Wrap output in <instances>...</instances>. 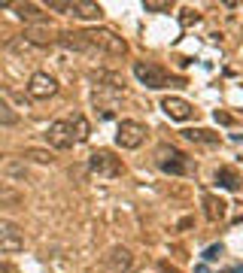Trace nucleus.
<instances>
[{
    "label": "nucleus",
    "instance_id": "2",
    "mask_svg": "<svg viewBox=\"0 0 243 273\" xmlns=\"http://www.w3.org/2000/svg\"><path fill=\"white\" fill-rule=\"evenodd\" d=\"M82 33H85V40H89L91 52H107L113 58H122V55L128 52V43L110 28H91V30H82Z\"/></svg>",
    "mask_w": 243,
    "mask_h": 273
},
{
    "label": "nucleus",
    "instance_id": "20",
    "mask_svg": "<svg viewBox=\"0 0 243 273\" xmlns=\"http://www.w3.org/2000/svg\"><path fill=\"white\" fill-rule=\"evenodd\" d=\"M143 9H146V12H167V9H170V3H155V0H146Z\"/></svg>",
    "mask_w": 243,
    "mask_h": 273
},
{
    "label": "nucleus",
    "instance_id": "16",
    "mask_svg": "<svg viewBox=\"0 0 243 273\" xmlns=\"http://www.w3.org/2000/svg\"><path fill=\"white\" fill-rule=\"evenodd\" d=\"M73 15L94 22V18H100V15H103V9H100V3H73Z\"/></svg>",
    "mask_w": 243,
    "mask_h": 273
},
{
    "label": "nucleus",
    "instance_id": "13",
    "mask_svg": "<svg viewBox=\"0 0 243 273\" xmlns=\"http://www.w3.org/2000/svg\"><path fill=\"white\" fill-rule=\"evenodd\" d=\"M185 140L201 143V146H216V143H219V134L207 131V127H188V131H185Z\"/></svg>",
    "mask_w": 243,
    "mask_h": 273
},
{
    "label": "nucleus",
    "instance_id": "18",
    "mask_svg": "<svg viewBox=\"0 0 243 273\" xmlns=\"http://www.w3.org/2000/svg\"><path fill=\"white\" fill-rule=\"evenodd\" d=\"M19 15L22 18H30V22H46V15L40 12V6H33V3H22L19 6Z\"/></svg>",
    "mask_w": 243,
    "mask_h": 273
},
{
    "label": "nucleus",
    "instance_id": "4",
    "mask_svg": "<svg viewBox=\"0 0 243 273\" xmlns=\"http://www.w3.org/2000/svg\"><path fill=\"white\" fill-rule=\"evenodd\" d=\"M146 140V127L134 119H122L119 121V131H116V143L122 149H140Z\"/></svg>",
    "mask_w": 243,
    "mask_h": 273
},
{
    "label": "nucleus",
    "instance_id": "19",
    "mask_svg": "<svg viewBox=\"0 0 243 273\" xmlns=\"http://www.w3.org/2000/svg\"><path fill=\"white\" fill-rule=\"evenodd\" d=\"M25 158L37 161V164H52V161H55V158H52V152H46V149H28Z\"/></svg>",
    "mask_w": 243,
    "mask_h": 273
},
{
    "label": "nucleus",
    "instance_id": "15",
    "mask_svg": "<svg viewBox=\"0 0 243 273\" xmlns=\"http://www.w3.org/2000/svg\"><path fill=\"white\" fill-rule=\"evenodd\" d=\"M70 131H73V140H76V143H85V140H89V134H91L89 119L76 113V116H73V121H70Z\"/></svg>",
    "mask_w": 243,
    "mask_h": 273
},
{
    "label": "nucleus",
    "instance_id": "1",
    "mask_svg": "<svg viewBox=\"0 0 243 273\" xmlns=\"http://www.w3.org/2000/svg\"><path fill=\"white\" fill-rule=\"evenodd\" d=\"M155 164H158L161 173H170V176H188L195 170V161L188 158L185 152H180L177 146H158V152H155Z\"/></svg>",
    "mask_w": 243,
    "mask_h": 273
},
{
    "label": "nucleus",
    "instance_id": "7",
    "mask_svg": "<svg viewBox=\"0 0 243 273\" xmlns=\"http://www.w3.org/2000/svg\"><path fill=\"white\" fill-rule=\"evenodd\" d=\"M28 94L37 97V100H49L58 94V82L55 76H49V73H33L30 82H28Z\"/></svg>",
    "mask_w": 243,
    "mask_h": 273
},
{
    "label": "nucleus",
    "instance_id": "24",
    "mask_svg": "<svg viewBox=\"0 0 243 273\" xmlns=\"http://www.w3.org/2000/svg\"><path fill=\"white\" fill-rule=\"evenodd\" d=\"M161 273H180L177 267H170V264H161Z\"/></svg>",
    "mask_w": 243,
    "mask_h": 273
},
{
    "label": "nucleus",
    "instance_id": "23",
    "mask_svg": "<svg viewBox=\"0 0 243 273\" xmlns=\"http://www.w3.org/2000/svg\"><path fill=\"white\" fill-rule=\"evenodd\" d=\"M216 121H222V124H231V116H225V113H216Z\"/></svg>",
    "mask_w": 243,
    "mask_h": 273
},
{
    "label": "nucleus",
    "instance_id": "9",
    "mask_svg": "<svg viewBox=\"0 0 243 273\" xmlns=\"http://www.w3.org/2000/svg\"><path fill=\"white\" fill-rule=\"evenodd\" d=\"M134 267V255L128 246H113L107 255V270L110 273H128Z\"/></svg>",
    "mask_w": 243,
    "mask_h": 273
},
{
    "label": "nucleus",
    "instance_id": "22",
    "mask_svg": "<svg viewBox=\"0 0 243 273\" xmlns=\"http://www.w3.org/2000/svg\"><path fill=\"white\" fill-rule=\"evenodd\" d=\"M219 255H222V246H210V249L204 252V258H207V261H216Z\"/></svg>",
    "mask_w": 243,
    "mask_h": 273
},
{
    "label": "nucleus",
    "instance_id": "6",
    "mask_svg": "<svg viewBox=\"0 0 243 273\" xmlns=\"http://www.w3.org/2000/svg\"><path fill=\"white\" fill-rule=\"evenodd\" d=\"M22 249H25L22 228L9 218H0V252H22Z\"/></svg>",
    "mask_w": 243,
    "mask_h": 273
},
{
    "label": "nucleus",
    "instance_id": "5",
    "mask_svg": "<svg viewBox=\"0 0 243 273\" xmlns=\"http://www.w3.org/2000/svg\"><path fill=\"white\" fill-rule=\"evenodd\" d=\"M134 76L140 79V85H146L152 91H158V88L167 85V73L158 64H152V61H137L134 64Z\"/></svg>",
    "mask_w": 243,
    "mask_h": 273
},
{
    "label": "nucleus",
    "instance_id": "10",
    "mask_svg": "<svg viewBox=\"0 0 243 273\" xmlns=\"http://www.w3.org/2000/svg\"><path fill=\"white\" fill-rule=\"evenodd\" d=\"M161 109L167 113V119H173V121H188V119H192V113H195V106L188 103L185 97H164L161 100Z\"/></svg>",
    "mask_w": 243,
    "mask_h": 273
},
{
    "label": "nucleus",
    "instance_id": "25",
    "mask_svg": "<svg viewBox=\"0 0 243 273\" xmlns=\"http://www.w3.org/2000/svg\"><path fill=\"white\" fill-rule=\"evenodd\" d=\"M0 273H12V267H9L6 261H0Z\"/></svg>",
    "mask_w": 243,
    "mask_h": 273
},
{
    "label": "nucleus",
    "instance_id": "3",
    "mask_svg": "<svg viewBox=\"0 0 243 273\" xmlns=\"http://www.w3.org/2000/svg\"><path fill=\"white\" fill-rule=\"evenodd\" d=\"M89 170L103 179H116V176H122V161L110 149H97L89 155Z\"/></svg>",
    "mask_w": 243,
    "mask_h": 273
},
{
    "label": "nucleus",
    "instance_id": "11",
    "mask_svg": "<svg viewBox=\"0 0 243 273\" xmlns=\"http://www.w3.org/2000/svg\"><path fill=\"white\" fill-rule=\"evenodd\" d=\"M25 204V194L15 188V185H9V182H0V207H12V210H19Z\"/></svg>",
    "mask_w": 243,
    "mask_h": 273
},
{
    "label": "nucleus",
    "instance_id": "17",
    "mask_svg": "<svg viewBox=\"0 0 243 273\" xmlns=\"http://www.w3.org/2000/svg\"><path fill=\"white\" fill-rule=\"evenodd\" d=\"M0 124H3V127H15V124H19V113H15L3 97H0Z\"/></svg>",
    "mask_w": 243,
    "mask_h": 273
},
{
    "label": "nucleus",
    "instance_id": "14",
    "mask_svg": "<svg viewBox=\"0 0 243 273\" xmlns=\"http://www.w3.org/2000/svg\"><path fill=\"white\" fill-rule=\"evenodd\" d=\"M216 182H219L222 188H228V191H237L240 188V176H237L234 167H219L216 170Z\"/></svg>",
    "mask_w": 243,
    "mask_h": 273
},
{
    "label": "nucleus",
    "instance_id": "21",
    "mask_svg": "<svg viewBox=\"0 0 243 273\" xmlns=\"http://www.w3.org/2000/svg\"><path fill=\"white\" fill-rule=\"evenodd\" d=\"M49 9H52V12H73V3H64V0H52Z\"/></svg>",
    "mask_w": 243,
    "mask_h": 273
},
{
    "label": "nucleus",
    "instance_id": "12",
    "mask_svg": "<svg viewBox=\"0 0 243 273\" xmlns=\"http://www.w3.org/2000/svg\"><path fill=\"white\" fill-rule=\"evenodd\" d=\"M204 207H207V218H210V222H219V218L228 215V204H225L222 197L207 194V197H204Z\"/></svg>",
    "mask_w": 243,
    "mask_h": 273
},
{
    "label": "nucleus",
    "instance_id": "8",
    "mask_svg": "<svg viewBox=\"0 0 243 273\" xmlns=\"http://www.w3.org/2000/svg\"><path fill=\"white\" fill-rule=\"evenodd\" d=\"M46 140H49V146L52 149H70V146L76 143L73 140V131H70V121H52L49 127H46Z\"/></svg>",
    "mask_w": 243,
    "mask_h": 273
}]
</instances>
